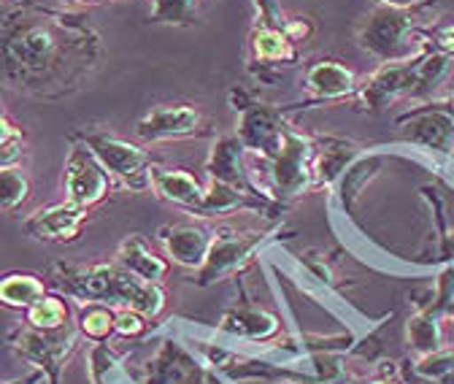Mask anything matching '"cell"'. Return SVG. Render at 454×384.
<instances>
[{"label":"cell","mask_w":454,"mask_h":384,"mask_svg":"<svg viewBox=\"0 0 454 384\" xmlns=\"http://www.w3.org/2000/svg\"><path fill=\"white\" fill-rule=\"evenodd\" d=\"M262 162L270 179V198L278 203L298 198L314 187V141L311 136L298 133L293 125L284 133L276 157Z\"/></svg>","instance_id":"6"},{"label":"cell","mask_w":454,"mask_h":384,"mask_svg":"<svg viewBox=\"0 0 454 384\" xmlns=\"http://www.w3.org/2000/svg\"><path fill=\"white\" fill-rule=\"evenodd\" d=\"M149 325L152 319H146L141 311L136 309H117V336L138 341L149 333Z\"/></svg>","instance_id":"30"},{"label":"cell","mask_w":454,"mask_h":384,"mask_svg":"<svg viewBox=\"0 0 454 384\" xmlns=\"http://www.w3.org/2000/svg\"><path fill=\"white\" fill-rule=\"evenodd\" d=\"M12 141H25V133L0 112V144H12Z\"/></svg>","instance_id":"36"},{"label":"cell","mask_w":454,"mask_h":384,"mask_svg":"<svg viewBox=\"0 0 454 384\" xmlns=\"http://www.w3.org/2000/svg\"><path fill=\"white\" fill-rule=\"evenodd\" d=\"M231 103L239 112V138L247 149V154H254L260 160L276 157L281 149L284 133L290 130L287 112L284 106H270L257 100V95L247 87H233L231 90Z\"/></svg>","instance_id":"5"},{"label":"cell","mask_w":454,"mask_h":384,"mask_svg":"<svg viewBox=\"0 0 454 384\" xmlns=\"http://www.w3.org/2000/svg\"><path fill=\"white\" fill-rule=\"evenodd\" d=\"M41 381H46V376L41 373V371H30V373H25L22 379H12V381H4V384H41Z\"/></svg>","instance_id":"39"},{"label":"cell","mask_w":454,"mask_h":384,"mask_svg":"<svg viewBox=\"0 0 454 384\" xmlns=\"http://www.w3.org/2000/svg\"><path fill=\"white\" fill-rule=\"evenodd\" d=\"M352 384H403V379H401V373H397V365H395V363H384V365L379 368L376 376H371V379H357V381H352Z\"/></svg>","instance_id":"35"},{"label":"cell","mask_w":454,"mask_h":384,"mask_svg":"<svg viewBox=\"0 0 454 384\" xmlns=\"http://www.w3.org/2000/svg\"><path fill=\"white\" fill-rule=\"evenodd\" d=\"M25 154V141H12V144H0V168H12L20 166Z\"/></svg>","instance_id":"34"},{"label":"cell","mask_w":454,"mask_h":384,"mask_svg":"<svg viewBox=\"0 0 454 384\" xmlns=\"http://www.w3.org/2000/svg\"><path fill=\"white\" fill-rule=\"evenodd\" d=\"M170 263L182 268H200L208 257L214 236L203 225H165L157 231Z\"/></svg>","instance_id":"19"},{"label":"cell","mask_w":454,"mask_h":384,"mask_svg":"<svg viewBox=\"0 0 454 384\" xmlns=\"http://www.w3.org/2000/svg\"><path fill=\"white\" fill-rule=\"evenodd\" d=\"M25 322L35 331H60V327L71 325V306L60 293L43 295L25 311Z\"/></svg>","instance_id":"27"},{"label":"cell","mask_w":454,"mask_h":384,"mask_svg":"<svg viewBox=\"0 0 454 384\" xmlns=\"http://www.w3.org/2000/svg\"><path fill=\"white\" fill-rule=\"evenodd\" d=\"M122 363H125V355L111 349V344L106 341L95 344L90 349V365H87L92 384H120V379L125 376Z\"/></svg>","instance_id":"28"},{"label":"cell","mask_w":454,"mask_h":384,"mask_svg":"<svg viewBox=\"0 0 454 384\" xmlns=\"http://www.w3.org/2000/svg\"><path fill=\"white\" fill-rule=\"evenodd\" d=\"M136 136L144 144L203 138L211 136V122L192 103H162L136 122Z\"/></svg>","instance_id":"12"},{"label":"cell","mask_w":454,"mask_h":384,"mask_svg":"<svg viewBox=\"0 0 454 384\" xmlns=\"http://www.w3.org/2000/svg\"><path fill=\"white\" fill-rule=\"evenodd\" d=\"M46 295V282L30 270L0 273V306L12 311H27L35 301Z\"/></svg>","instance_id":"23"},{"label":"cell","mask_w":454,"mask_h":384,"mask_svg":"<svg viewBox=\"0 0 454 384\" xmlns=\"http://www.w3.org/2000/svg\"><path fill=\"white\" fill-rule=\"evenodd\" d=\"M284 33H287V38L301 49V46H306V43L314 38V33H317V22H314V17H309V14L287 17V25H284Z\"/></svg>","instance_id":"32"},{"label":"cell","mask_w":454,"mask_h":384,"mask_svg":"<svg viewBox=\"0 0 454 384\" xmlns=\"http://www.w3.org/2000/svg\"><path fill=\"white\" fill-rule=\"evenodd\" d=\"M87 214L90 211L63 200V203H54L30 214L22 228L30 239L43 241V244H74L82 236Z\"/></svg>","instance_id":"15"},{"label":"cell","mask_w":454,"mask_h":384,"mask_svg":"<svg viewBox=\"0 0 454 384\" xmlns=\"http://www.w3.org/2000/svg\"><path fill=\"white\" fill-rule=\"evenodd\" d=\"M301 82L309 92V98L303 103H298L295 108H311V106H322V103H340V100H355L357 95V74L344 66L335 58H317L311 63L303 66Z\"/></svg>","instance_id":"13"},{"label":"cell","mask_w":454,"mask_h":384,"mask_svg":"<svg viewBox=\"0 0 454 384\" xmlns=\"http://www.w3.org/2000/svg\"><path fill=\"white\" fill-rule=\"evenodd\" d=\"M252 4H254V22L270 25V27L287 25V14L281 9V0H252Z\"/></svg>","instance_id":"33"},{"label":"cell","mask_w":454,"mask_h":384,"mask_svg":"<svg viewBox=\"0 0 454 384\" xmlns=\"http://www.w3.org/2000/svg\"><path fill=\"white\" fill-rule=\"evenodd\" d=\"M222 331H233L244 339H252V341H262V339H270L276 331H278V319L262 309H254V306H244V309H236L233 314L224 317V325Z\"/></svg>","instance_id":"25"},{"label":"cell","mask_w":454,"mask_h":384,"mask_svg":"<svg viewBox=\"0 0 454 384\" xmlns=\"http://www.w3.org/2000/svg\"><path fill=\"white\" fill-rule=\"evenodd\" d=\"M314 141V187H330L349 171L352 162L368 149L352 138L311 136Z\"/></svg>","instance_id":"18"},{"label":"cell","mask_w":454,"mask_h":384,"mask_svg":"<svg viewBox=\"0 0 454 384\" xmlns=\"http://www.w3.org/2000/svg\"><path fill=\"white\" fill-rule=\"evenodd\" d=\"M149 179H152V190H154V195L160 200L176 203V206H182L190 214L200 206L203 192H206V187H200V182L190 171H184V168L152 166Z\"/></svg>","instance_id":"20"},{"label":"cell","mask_w":454,"mask_h":384,"mask_svg":"<svg viewBox=\"0 0 454 384\" xmlns=\"http://www.w3.org/2000/svg\"><path fill=\"white\" fill-rule=\"evenodd\" d=\"M63 187H66V200L84 211L100 206L114 192V176L103 168V162L92 154V149L76 136H71Z\"/></svg>","instance_id":"9"},{"label":"cell","mask_w":454,"mask_h":384,"mask_svg":"<svg viewBox=\"0 0 454 384\" xmlns=\"http://www.w3.org/2000/svg\"><path fill=\"white\" fill-rule=\"evenodd\" d=\"M381 6H392V9H403V12H417V9H427L435 0H376Z\"/></svg>","instance_id":"37"},{"label":"cell","mask_w":454,"mask_h":384,"mask_svg":"<svg viewBox=\"0 0 454 384\" xmlns=\"http://www.w3.org/2000/svg\"><path fill=\"white\" fill-rule=\"evenodd\" d=\"M30 192H33V184L22 166L0 168V211L12 214V211L22 208V203H27Z\"/></svg>","instance_id":"29"},{"label":"cell","mask_w":454,"mask_h":384,"mask_svg":"<svg viewBox=\"0 0 454 384\" xmlns=\"http://www.w3.org/2000/svg\"><path fill=\"white\" fill-rule=\"evenodd\" d=\"M443 317H446V319H454V298L449 301V306H446V311H443Z\"/></svg>","instance_id":"40"},{"label":"cell","mask_w":454,"mask_h":384,"mask_svg":"<svg viewBox=\"0 0 454 384\" xmlns=\"http://www.w3.org/2000/svg\"><path fill=\"white\" fill-rule=\"evenodd\" d=\"M449 157H451V160H454V152H451V154H449Z\"/></svg>","instance_id":"41"},{"label":"cell","mask_w":454,"mask_h":384,"mask_svg":"<svg viewBox=\"0 0 454 384\" xmlns=\"http://www.w3.org/2000/svg\"><path fill=\"white\" fill-rule=\"evenodd\" d=\"M414 314L406 322V333H409V347L419 355H430L443 347V314L435 311L419 293L414 295Z\"/></svg>","instance_id":"22"},{"label":"cell","mask_w":454,"mask_h":384,"mask_svg":"<svg viewBox=\"0 0 454 384\" xmlns=\"http://www.w3.org/2000/svg\"><path fill=\"white\" fill-rule=\"evenodd\" d=\"M425 35V46L433 51H441L446 58L454 60V20L451 22H438L427 30H422Z\"/></svg>","instance_id":"31"},{"label":"cell","mask_w":454,"mask_h":384,"mask_svg":"<svg viewBox=\"0 0 454 384\" xmlns=\"http://www.w3.org/2000/svg\"><path fill=\"white\" fill-rule=\"evenodd\" d=\"M357 46L381 63H401L425 49V35L414 25V12L376 4L357 25Z\"/></svg>","instance_id":"3"},{"label":"cell","mask_w":454,"mask_h":384,"mask_svg":"<svg viewBox=\"0 0 454 384\" xmlns=\"http://www.w3.org/2000/svg\"><path fill=\"white\" fill-rule=\"evenodd\" d=\"M106 54L100 33L79 14L41 0H0V84L35 98L79 92Z\"/></svg>","instance_id":"1"},{"label":"cell","mask_w":454,"mask_h":384,"mask_svg":"<svg viewBox=\"0 0 454 384\" xmlns=\"http://www.w3.org/2000/svg\"><path fill=\"white\" fill-rule=\"evenodd\" d=\"M265 244V233H214L206 263L198 268V285L208 287L231 273H239Z\"/></svg>","instance_id":"14"},{"label":"cell","mask_w":454,"mask_h":384,"mask_svg":"<svg viewBox=\"0 0 454 384\" xmlns=\"http://www.w3.org/2000/svg\"><path fill=\"white\" fill-rule=\"evenodd\" d=\"M203 0H152L149 25L170 27H195L200 22Z\"/></svg>","instance_id":"26"},{"label":"cell","mask_w":454,"mask_h":384,"mask_svg":"<svg viewBox=\"0 0 454 384\" xmlns=\"http://www.w3.org/2000/svg\"><path fill=\"white\" fill-rule=\"evenodd\" d=\"M141 384H214V381L208 379L206 368L176 339H165L154 360H149Z\"/></svg>","instance_id":"16"},{"label":"cell","mask_w":454,"mask_h":384,"mask_svg":"<svg viewBox=\"0 0 454 384\" xmlns=\"http://www.w3.org/2000/svg\"><path fill=\"white\" fill-rule=\"evenodd\" d=\"M51 287L79 303H106L111 309H136L146 319H157L165 309V293L160 285L144 282L125 270L117 260L68 265L54 263L49 268Z\"/></svg>","instance_id":"2"},{"label":"cell","mask_w":454,"mask_h":384,"mask_svg":"<svg viewBox=\"0 0 454 384\" xmlns=\"http://www.w3.org/2000/svg\"><path fill=\"white\" fill-rule=\"evenodd\" d=\"M76 327L82 339L100 344L117 336V309L106 303H79L76 309Z\"/></svg>","instance_id":"24"},{"label":"cell","mask_w":454,"mask_h":384,"mask_svg":"<svg viewBox=\"0 0 454 384\" xmlns=\"http://www.w3.org/2000/svg\"><path fill=\"white\" fill-rule=\"evenodd\" d=\"M244 157H247V149H244V144H241V138L236 133L214 138V146H211L208 160H206V176L211 182L233 184V187H239L244 192H252V195H265L252 182V176H249V171L244 166Z\"/></svg>","instance_id":"17"},{"label":"cell","mask_w":454,"mask_h":384,"mask_svg":"<svg viewBox=\"0 0 454 384\" xmlns=\"http://www.w3.org/2000/svg\"><path fill=\"white\" fill-rule=\"evenodd\" d=\"M117 263L130 270L133 277L144 279V282H152V285H162L168 279V273H170V263L165 257H160L149 241L138 233L128 236L120 249H117Z\"/></svg>","instance_id":"21"},{"label":"cell","mask_w":454,"mask_h":384,"mask_svg":"<svg viewBox=\"0 0 454 384\" xmlns=\"http://www.w3.org/2000/svg\"><path fill=\"white\" fill-rule=\"evenodd\" d=\"M79 341L82 333L74 325H66L60 331H35L25 322L12 327L6 336L9 349L25 363H30L35 371H41L46 376V384H60L66 363L79 349Z\"/></svg>","instance_id":"4"},{"label":"cell","mask_w":454,"mask_h":384,"mask_svg":"<svg viewBox=\"0 0 454 384\" xmlns=\"http://www.w3.org/2000/svg\"><path fill=\"white\" fill-rule=\"evenodd\" d=\"M74 136L82 138L92 149V154L103 162V168L117 182H122L128 190L146 192L152 187V179H149L152 157L138 144L108 130H79Z\"/></svg>","instance_id":"7"},{"label":"cell","mask_w":454,"mask_h":384,"mask_svg":"<svg viewBox=\"0 0 454 384\" xmlns=\"http://www.w3.org/2000/svg\"><path fill=\"white\" fill-rule=\"evenodd\" d=\"M60 9H82V6H103V4H111V0H57Z\"/></svg>","instance_id":"38"},{"label":"cell","mask_w":454,"mask_h":384,"mask_svg":"<svg viewBox=\"0 0 454 384\" xmlns=\"http://www.w3.org/2000/svg\"><path fill=\"white\" fill-rule=\"evenodd\" d=\"M401 130V141L406 146H417L419 152L451 154L454 152V95L443 100L419 103L411 112L395 120Z\"/></svg>","instance_id":"8"},{"label":"cell","mask_w":454,"mask_h":384,"mask_svg":"<svg viewBox=\"0 0 454 384\" xmlns=\"http://www.w3.org/2000/svg\"><path fill=\"white\" fill-rule=\"evenodd\" d=\"M422 51L414 54V58H409V60H401V63H381L379 71H373L365 82H360L355 103L368 114H381L395 100H401V98L411 100V95L417 90Z\"/></svg>","instance_id":"10"},{"label":"cell","mask_w":454,"mask_h":384,"mask_svg":"<svg viewBox=\"0 0 454 384\" xmlns=\"http://www.w3.org/2000/svg\"><path fill=\"white\" fill-rule=\"evenodd\" d=\"M301 60V49L287 38L284 27H270L254 22L249 30V58L247 74L257 84H276L281 74Z\"/></svg>","instance_id":"11"}]
</instances>
